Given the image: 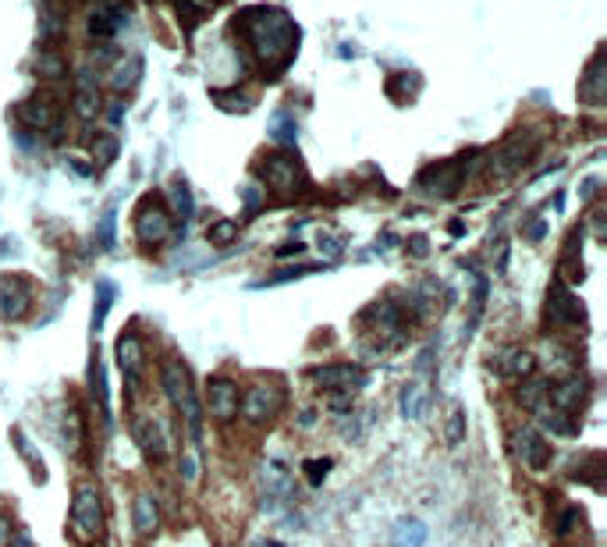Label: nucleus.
<instances>
[{
  "label": "nucleus",
  "instance_id": "f257e3e1",
  "mask_svg": "<svg viewBox=\"0 0 607 547\" xmlns=\"http://www.w3.org/2000/svg\"><path fill=\"white\" fill-rule=\"evenodd\" d=\"M160 384H164V395L171 402V409L178 413L188 426V437L192 444L203 441V406H199V395L192 387V377H188V366L182 360H168L160 366Z\"/></svg>",
  "mask_w": 607,
  "mask_h": 547
},
{
  "label": "nucleus",
  "instance_id": "f03ea898",
  "mask_svg": "<svg viewBox=\"0 0 607 547\" xmlns=\"http://www.w3.org/2000/svg\"><path fill=\"white\" fill-rule=\"evenodd\" d=\"M71 533L82 544H93L104 533V497H100V490L93 484L75 487V497H71Z\"/></svg>",
  "mask_w": 607,
  "mask_h": 547
},
{
  "label": "nucleus",
  "instance_id": "7ed1b4c3",
  "mask_svg": "<svg viewBox=\"0 0 607 547\" xmlns=\"http://www.w3.org/2000/svg\"><path fill=\"white\" fill-rule=\"evenodd\" d=\"M281 406H285V391L274 387V384H252V387L245 391V398L239 402V409H242V416L249 424H267V420H274V416L281 413Z\"/></svg>",
  "mask_w": 607,
  "mask_h": 547
},
{
  "label": "nucleus",
  "instance_id": "20e7f679",
  "mask_svg": "<svg viewBox=\"0 0 607 547\" xmlns=\"http://www.w3.org/2000/svg\"><path fill=\"white\" fill-rule=\"evenodd\" d=\"M135 232H139V242L142 245L164 242V239L171 235V214H168V206H164L160 199H153V196H149V199L139 206Z\"/></svg>",
  "mask_w": 607,
  "mask_h": 547
},
{
  "label": "nucleus",
  "instance_id": "39448f33",
  "mask_svg": "<svg viewBox=\"0 0 607 547\" xmlns=\"http://www.w3.org/2000/svg\"><path fill=\"white\" fill-rule=\"evenodd\" d=\"M512 441H515V455L522 459L526 470L544 473L547 466H550V444H547V437L537 426H519Z\"/></svg>",
  "mask_w": 607,
  "mask_h": 547
},
{
  "label": "nucleus",
  "instance_id": "423d86ee",
  "mask_svg": "<svg viewBox=\"0 0 607 547\" xmlns=\"http://www.w3.org/2000/svg\"><path fill=\"white\" fill-rule=\"evenodd\" d=\"M206 402H210V416H213L217 424H231V420L239 416V402H242L239 384H235L231 377H213V380H210V391H206Z\"/></svg>",
  "mask_w": 607,
  "mask_h": 547
},
{
  "label": "nucleus",
  "instance_id": "0eeeda50",
  "mask_svg": "<svg viewBox=\"0 0 607 547\" xmlns=\"http://www.w3.org/2000/svg\"><path fill=\"white\" fill-rule=\"evenodd\" d=\"M118 366H122L124 384L135 391L142 384V373H146V349H142V338L135 331H122V338H118Z\"/></svg>",
  "mask_w": 607,
  "mask_h": 547
},
{
  "label": "nucleus",
  "instance_id": "6e6552de",
  "mask_svg": "<svg viewBox=\"0 0 607 547\" xmlns=\"http://www.w3.org/2000/svg\"><path fill=\"white\" fill-rule=\"evenodd\" d=\"M32 305V285L18 274L0 278V320H22Z\"/></svg>",
  "mask_w": 607,
  "mask_h": 547
},
{
  "label": "nucleus",
  "instance_id": "1a4fd4ad",
  "mask_svg": "<svg viewBox=\"0 0 607 547\" xmlns=\"http://www.w3.org/2000/svg\"><path fill=\"white\" fill-rule=\"evenodd\" d=\"M309 380L320 384L323 391H352V387H363L366 373L352 363H334V366H316V369H309Z\"/></svg>",
  "mask_w": 607,
  "mask_h": 547
},
{
  "label": "nucleus",
  "instance_id": "9d476101",
  "mask_svg": "<svg viewBox=\"0 0 607 547\" xmlns=\"http://www.w3.org/2000/svg\"><path fill=\"white\" fill-rule=\"evenodd\" d=\"M579 320H583V305L575 303V296L561 281H554L550 292H547V324L550 327H572Z\"/></svg>",
  "mask_w": 607,
  "mask_h": 547
},
{
  "label": "nucleus",
  "instance_id": "9b49d317",
  "mask_svg": "<svg viewBox=\"0 0 607 547\" xmlns=\"http://www.w3.org/2000/svg\"><path fill=\"white\" fill-rule=\"evenodd\" d=\"M131 433H135V444L142 448V455H146L149 462H164V455H168V433H164L160 420L139 416V420L131 424Z\"/></svg>",
  "mask_w": 607,
  "mask_h": 547
},
{
  "label": "nucleus",
  "instance_id": "f8f14e48",
  "mask_svg": "<svg viewBox=\"0 0 607 547\" xmlns=\"http://www.w3.org/2000/svg\"><path fill=\"white\" fill-rule=\"evenodd\" d=\"M547 398H550L554 409L572 413V409H579L583 398H586V380L568 377V380H561V384H547Z\"/></svg>",
  "mask_w": 607,
  "mask_h": 547
},
{
  "label": "nucleus",
  "instance_id": "ddd939ff",
  "mask_svg": "<svg viewBox=\"0 0 607 547\" xmlns=\"http://www.w3.org/2000/svg\"><path fill=\"white\" fill-rule=\"evenodd\" d=\"M494 369L501 377H530L537 369V360L526 349H501L497 360H494Z\"/></svg>",
  "mask_w": 607,
  "mask_h": 547
},
{
  "label": "nucleus",
  "instance_id": "4468645a",
  "mask_svg": "<svg viewBox=\"0 0 607 547\" xmlns=\"http://www.w3.org/2000/svg\"><path fill=\"white\" fill-rule=\"evenodd\" d=\"M135 533L139 537H153L160 530V508H157V497L153 494H139L135 497Z\"/></svg>",
  "mask_w": 607,
  "mask_h": 547
},
{
  "label": "nucleus",
  "instance_id": "2eb2a0df",
  "mask_svg": "<svg viewBox=\"0 0 607 547\" xmlns=\"http://www.w3.org/2000/svg\"><path fill=\"white\" fill-rule=\"evenodd\" d=\"M263 178H267V185H274V188L288 192V188H295L299 164H295L292 157H270V160H267V168H263Z\"/></svg>",
  "mask_w": 607,
  "mask_h": 547
},
{
  "label": "nucleus",
  "instance_id": "dca6fc26",
  "mask_svg": "<svg viewBox=\"0 0 607 547\" xmlns=\"http://www.w3.org/2000/svg\"><path fill=\"white\" fill-rule=\"evenodd\" d=\"M426 544V526L420 519H402L394 530V547H423Z\"/></svg>",
  "mask_w": 607,
  "mask_h": 547
},
{
  "label": "nucleus",
  "instance_id": "f3484780",
  "mask_svg": "<svg viewBox=\"0 0 607 547\" xmlns=\"http://www.w3.org/2000/svg\"><path fill=\"white\" fill-rule=\"evenodd\" d=\"M22 118H25L29 124H36V128H50L58 114H54L50 100L43 96V100H32V104H25V107H22Z\"/></svg>",
  "mask_w": 607,
  "mask_h": 547
},
{
  "label": "nucleus",
  "instance_id": "a211bd4d",
  "mask_svg": "<svg viewBox=\"0 0 607 547\" xmlns=\"http://www.w3.org/2000/svg\"><path fill=\"white\" fill-rule=\"evenodd\" d=\"M402 416H409V420L423 416V391H420V384H405V391H402Z\"/></svg>",
  "mask_w": 607,
  "mask_h": 547
},
{
  "label": "nucleus",
  "instance_id": "6ab92c4d",
  "mask_svg": "<svg viewBox=\"0 0 607 547\" xmlns=\"http://www.w3.org/2000/svg\"><path fill=\"white\" fill-rule=\"evenodd\" d=\"M64 448H68V451H78V448H82V416H78V409H68V420H64Z\"/></svg>",
  "mask_w": 607,
  "mask_h": 547
},
{
  "label": "nucleus",
  "instance_id": "aec40b11",
  "mask_svg": "<svg viewBox=\"0 0 607 547\" xmlns=\"http://www.w3.org/2000/svg\"><path fill=\"white\" fill-rule=\"evenodd\" d=\"M96 288H100V299H96V313H93V331H100V327H104V316H107L111 299H114V285H111V281H100Z\"/></svg>",
  "mask_w": 607,
  "mask_h": 547
},
{
  "label": "nucleus",
  "instance_id": "412c9836",
  "mask_svg": "<svg viewBox=\"0 0 607 547\" xmlns=\"http://www.w3.org/2000/svg\"><path fill=\"white\" fill-rule=\"evenodd\" d=\"M444 437H448V444H451V448H455V444H462V437H466V409H451Z\"/></svg>",
  "mask_w": 607,
  "mask_h": 547
},
{
  "label": "nucleus",
  "instance_id": "4be33fe9",
  "mask_svg": "<svg viewBox=\"0 0 607 547\" xmlns=\"http://www.w3.org/2000/svg\"><path fill=\"white\" fill-rule=\"evenodd\" d=\"M11 437L18 441V451H22L25 459H29V466H32V477H36V480L43 484V477H47V473H43V462H40V459L32 455V448H29V441H25V433H22V430H11Z\"/></svg>",
  "mask_w": 607,
  "mask_h": 547
},
{
  "label": "nucleus",
  "instance_id": "5701e85b",
  "mask_svg": "<svg viewBox=\"0 0 607 547\" xmlns=\"http://www.w3.org/2000/svg\"><path fill=\"white\" fill-rule=\"evenodd\" d=\"M575 523H579V508L568 505V508H561V515H557V523H554V533H557V537H568V533L575 530Z\"/></svg>",
  "mask_w": 607,
  "mask_h": 547
},
{
  "label": "nucleus",
  "instance_id": "b1692460",
  "mask_svg": "<svg viewBox=\"0 0 607 547\" xmlns=\"http://www.w3.org/2000/svg\"><path fill=\"white\" fill-rule=\"evenodd\" d=\"M75 111H78L82 118H93V114L100 111V100H96V93H93V89H82V93L75 96Z\"/></svg>",
  "mask_w": 607,
  "mask_h": 547
},
{
  "label": "nucleus",
  "instance_id": "393cba45",
  "mask_svg": "<svg viewBox=\"0 0 607 547\" xmlns=\"http://www.w3.org/2000/svg\"><path fill=\"white\" fill-rule=\"evenodd\" d=\"M93 153H96V160H100V164H111V160L118 157V142H114L111 135H104V139L93 146Z\"/></svg>",
  "mask_w": 607,
  "mask_h": 547
},
{
  "label": "nucleus",
  "instance_id": "a878e982",
  "mask_svg": "<svg viewBox=\"0 0 607 547\" xmlns=\"http://www.w3.org/2000/svg\"><path fill=\"white\" fill-rule=\"evenodd\" d=\"M327 470H331V459H313V462H305V473H309V484H320V480L327 477Z\"/></svg>",
  "mask_w": 607,
  "mask_h": 547
},
{
  "label": "nucleus",
  "instance_id": "bb28decb",
  "mask_svg": "<svg viewBox=\"0 0 607 547\" xmlns=\"http://www.w3.org/2000/svg\"><path fill=\"white\" fill-rule=\"evenodd\" d=\"M178 473H182L185 484H195V480H199V462H195V455H182V466H178Z\"/></svg>",
  "mask_w": 607,
  "mask_h": 547
},
{
  "label": "nucleus",
  "instance_id": "cd10ccee",
  "mask_svg": "<svg viewBox=\"0 0 607 547\" xmlns=\"http://www.w3.org/2000/svg\"><path fill=\"white\" fill-rule=\"evenodd\" d=\"M231 235H235V224H231V221H224V224H217V228L210 232V242H228Z\"/></svg>",
  "mask_w": 607,
  "mask_h": 547
},
{
  "label": "nucleus",
  "instance_id": "c85d7f7f",
  "mask_svg": "<svg viewBox=\"0 0 607 547\" xmlns=\"http://www.w3.org/2000/svg\"><path fill=\"white\" fill-rule=\"evenodd\" d=\"M100 242L104 245L114 242V214H107V217H104V224H100Z\"/></svg>",
  "mask_w": 607,
  "mask_h": 547
},
{
  "label": "nucleus",
  "instance_id": "c756f323",
  "mask_svg": "<svg viewBox=\"0 0 607 547\" xmlns=\"http://www.w3.org/2000/svg\"><path fill=\"white\" fill-rule=\"evenodd\" d=\"M7 547H36V544H32V537H29L25 530H18V533H11V541H7Z\"/></svg>",
  "mask_w": 607,
  "mask_h": 547
},
{
  "label": "nucleus",
  "instance_id": "7c9ffc66",
  "mask_svg": "<svg viewBox=\"0 0 607 547\" xmlns=\"http://www.w3.org/2000/svg\"><path fill=\"white\" fill-rule=\"evenodd\" d=\"M178 214H182V217L192 214V199H188V192H185V188H178Z\"/></svg>",
  "mask_w": 607,
  "mask_h": 547
},
{
  "label": "nucleus",
  "instance_id": "2f4dec72",
  "mask_svg": "<svg viewBox=\"0 0 607 547\" xmlns=\"http://www.w3.org/2000/svg\"><path fill=\"white\" fill-rule=\"evenodd\" d=\"M11 533H14V530H11V523H7L4 515H0V547H7V541H11Z\"/></svg>",
  "mask_w": 607,
  "mask_h": 547
},
{
  "label": "nucleus",
  "instance_id": "473e14b6",
  "mask_svg": "<svg viewBox=\"0 0 607 547\" xmlns=\"http://www.w3.org/2000/svg\"><path fill=\"white\" fill-rule=\"evenodd\" d=\"M267 547H281V544H267Z\"/></svg>",
  "mask_w": 607,
  "mask_h": 547
}]
</instances>
